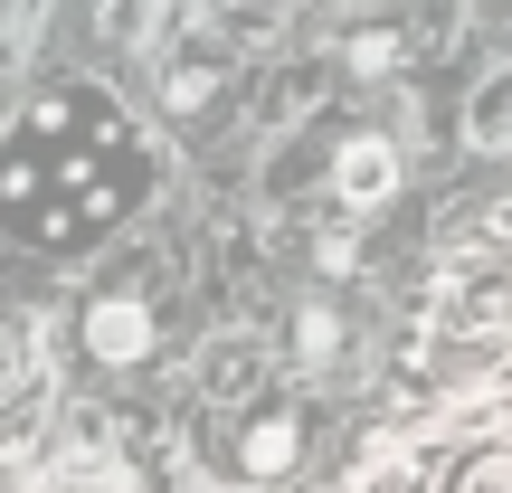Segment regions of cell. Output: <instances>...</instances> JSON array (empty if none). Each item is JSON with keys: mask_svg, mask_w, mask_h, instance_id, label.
Returning <instances> with one entry per match:
<instances>
[{"mask_svg": "<svg viewBox=\"0 0 512 493\" xmlns=\"http://www.w3.org/2000/svg\"><path fill=\"white\" fill-rule=\"evenodd\" d=\"M219 86H228V57H181V67L162 76V105L171 114H209V105H219Z\"/></svg>", "mask_w": 512, "mask_h": 493, "instance_id": "obj_10", "label": "cell"}, {"mask_svg": "<svg viewBox=\"0 0 512 493\" xmlns=\"http://www.w3.org/2000/svg\"><path fill=\"white\" fill-rule=\"evenodd\" d=\"M389 190H399V143L389 133H342L332 143V200H351V209H380Z\"/></svg>", "mask_w": 512, "mask_h": 493, "instance_id": "obj_6", "label": "cell"}, {"mask_svg": "<svg viewBox=\"0 0 512 493\" xmlns=\"http://www.w3.org/2000/svg\"><path fill=\"white\" fill-rule=\"evenodd\" d=\"M304 456H313V408L294 389H247L209 427V465L228 484H285V475H304Z\"/></svg>", "mask_w": 512, "mask_h": 493, "instance_id": "obj_2", "label": "cell"}, {"mask_svg": "<svg viewBox=\"0 0 512 493\" xmlns=\"http://www.w3.org/2000/svg\"><path fill=\"white\" fill-rule=\"evenodd\" d=\"M437 323L456 342H512V266L503 256H456L437 275Z\"/></svg>", "mask_w": 512, "mask_h": 493, "instance_id": "obj_3", "label": "cell"}, {"mask_svg": "<svg viewBox=\"0 0 512 493\" xmlns=\"http://www.w3.org/2000/svg\"><path fill=\"white\" fill-rule=\"evenodd\" d=\"M143 171L152 152L133 124H114L95 95H57L0 152V219L48 247H86L143 200Z\"/></svg>", "mask_w": 512, "mask_h": 493, "instance_id": "obj_1", "label": "cell"}, {"mask_svg": "<svg viewBox=\"0 0 512 493\" xmlns=\"http://www.w3.org/2000/svg\"><path fill=\"white\" fill-rule=\"evenodd\" d=\"M256 370H266V351H256V342H219V351L200 361V399H209V408L247 399V389H256Z\"/></svg>", "mask_w": 512, "mask_h": 493, "instance_id": "obj_8", "label": "cell"}, {"mask_svg": "<svg viewBox=\"0 0 512 493\" xmlns=\"http://www.w3.org/2000/svg\"><path fill=\"white\" fill-rule=\"evenodd\" d=\"M219 10H228V19H238V29H256V19H266V10H275V0H219Z\"/></svg>", "mask_w": 512, "mask_h": 493, "instance_id": "obj_12", "label": "cell"}, {"mask_svg": "<svg viewBox=\"0 0 512 493\" xmlns=\"http://www.w3.org/2000/svg\"><path fill=\"white\" fill-rule=\"evenodd\" d=\"M48 493H114V484H95V475H67V484H48Z\"/></svg>", "mask_w": 512, "mask_h": 493, "instance_id": "obj_13", "label": "cell"}, {"mask_svg": "<svg viewBox=\"0 0 512 493\" xmlns=\"http://www.w3.org/2000/svg\"><path fill=\"white\" fill-rule=\"evenodd\" d=\"M437 493H512V437H494V446H465V456L437 475Z\"/></svg>", "mask_w": 512, "mask_h": 493, "instance_id": "obj_9", "label": "cell"}, {"mask_svg": "<svg viewBox=\"0 0 512 493\" xmlns=\"http://www.w3.org/2000/svg\"><path fill=\"white\" fill-rule=\"evenodd\" d=\"M389 57H399V38H380V29H370V38H361V48H351V67H370V76H380V67H389Z\"/></svg>", "mask_w": 512, "mask_h": 493, "instance_id": "obj_11", "label": "cell"}, {"mask_svg": "<svg viewBox=\"0 0 512 493\" xmlns=\"http://www.w3.org/2000/svg\"><path fill=\"white\" fill-rule=\"evenodd\" d=\"M285 351H294L304 380H342V370L361 361V323H351V304H342V294H304L294 323H285Z\"/></svg>", "mask_w": 512, "mask_h": 493, "instance_id": "obj_4", "label": "cell"}, {"mask_svg": "<svg viewBox=\"0 0 512 493\" xmlns=\"http://www.w3.org/2000/svg\"><path fill=\"white\" fill-rule=\"evenodd\" d=\"M86 351H95V361H152V351H162L152 294H95V304H86Z\"/></svg>", "mask_w": 512, "mask_h": 493, "instance_id": "obj_5", "label": "cell"}, {"mask_svg": "<svg viewBox=\"0 0 512 493\" xmlns=\"http://www.w3.org/2000/svg\"><path fill=\"white\" fill-rule=\"evenodd\" d=\"M465 143L475 152H512V67H494L475 95H465Z\"/></svg>", "mask_w": 512, "mask_h": 493, "instance_id": "obj_7", "label": "cell"}]
</instances>
